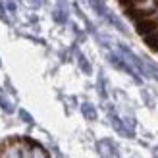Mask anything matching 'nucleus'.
<instances>
[{
	"instance_id": "5",
	"label": "nucleus",
	"mask_w": 158,
	"mask_h": 158,
	"mask_svg": "<svg viewBox=\"0 0 158 158\" xmlns=\"http://www.w3.org/2000/svg\"><path fill=\"white\" fill-rule=\"evenodd\" d=\"M151 75L158 79V68H152V66H151Z\"/></svg>"
},
{
	"instance_id": "1",
	"label": "nucleus",
	"mask_w": 158,
	"mask_h": 158,
	"mask_svg": "<svg viewBox=\"0 0 158 158\" xmlns=\"http://www.w3.org/2000/svg\"><path fill=\"white\" fill-rule=\"evenodd\" d=\"M131 8H133L135 14L145 18V15L152 14L158 8V0H131Z\"/></svg>"
},
{
	"instance_id": "6",
	"label": "nucleus",
	"mask_w": 158,
	"mask_h": 158,
	"mask_svg": "<svg viewBox=\"0 0 158 158\" xmlns=\"http://www.w3.org/2000/svg\"><path fill=\"white\" fill-rule=\"evenodd\" d=\"M152 156H154V158H158V147H154V151H152Z\"/></svg>"
},
{
	"instance_id": "4",
	"label": "nucleus",
	"mask_w": 158,
	"mask_h": 158,
	"mask_svg": "<svg viewBox=\"0 0 158 158\" xmlns=\"http://www.w3.org/2000/svg\"><path fill=\"white\" fill-rule=\"evenodd\" d=\"M31 158H48V154H46L41 147H35L33 151H31Z\"/></svg>"
},
{
	"instance_id": "3",
	"label": "nucleus",
	"mask_w": 158,
	"mask_h": 158,
	"mask_svg": "<svg viewBox=\"0 0 158 158\" xmlns=\"http://www.w3.org/2000/svg\"><path fill=\"white\" fill-rule=\"evenodd\" d=\"M81 110H83L85 118H89V120H94V118H97V110H94V108H93V104H89V102H85Z\"/></svg>"
},
{
	"instance_id": "2",
	"label": "nucleus",
	"mask_w": 158,
	"mask_h": 158,
	"mask_svg": "<svg viewBox=\"0 0 158 158\" xmlns=\"http://www.w3.org/2000/svg\"><path fill=\"white\" fill-rule=\"evenodd\" d=\"M98 151H100L102 158H120L112 141H100V143H98Z\"/></svg>"
}]
</instances>
